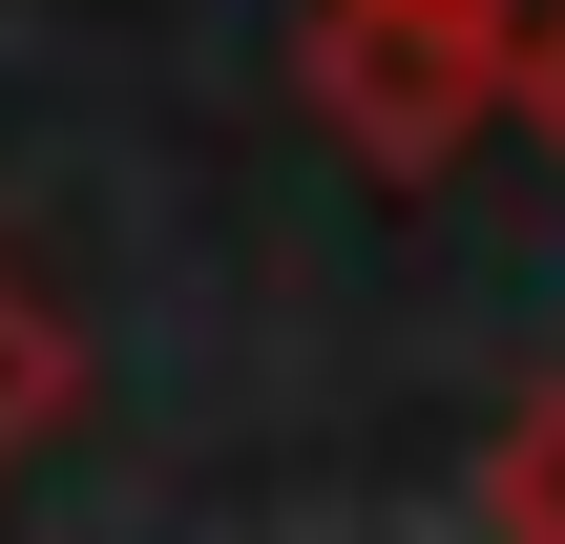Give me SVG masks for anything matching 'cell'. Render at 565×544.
Instances as JSON below:
<instances>
[{
	"label": "cell",
	"instance_id": "obj_1",
	"mask_svg": "<svg viewBox=\"0 0 565 544\" xmlns=\"http://www.w3.org/2000/svg\"><path fill=\"white\" fill-rule=\"evenodd\" d=\"M482 105H524V21H482V0H315V126L356 168H440Z\"/></svg>",
	"mask_w": 565,
	"mask_h": 544
},
{
	"label": "cell",
	"instance_id": "obj_2",
	"mask_svg": "<svg viewBox=\"0 0 565 544\" xmlns=\"http://www.w3.org/2000/svg\"><path fill=\"white\" fill-rule=\"evenodd\" d=\"M63 398H84V335H63V314H42V294L0 273V482H21V461L63 440Z\"/></svg>",
	"mask_w": 565,
	"mask_h": 544
},
{
	"label": "cell",
	"instance_id": "obj_3",
	"mask_svg": "<svg viewBox=\"0 0 565 544\" xmlns=\"http://www.w3.org/2000/svg\"><path fill=\"white\" fill-rule=\"evenodd\" d=\"M482 524H524V544H565V377L503 419V461H482Z\"/></svg>",
	"mask_w": 565,
	"mask_h": 544
},
{
	"label": "cell",
	"instance_id": "obj_4",
	"mask_svg": "<svg viewBox=\"0 0 565 544\" xmlns=\"http://www.w3.org/2000/svg\"><path fill=\"white\" fill-rule=\"evenodd\" d=\"M524 105H545V147H565V0L524 21Z\"/></svg>",
	"mask_w": 565,
	"mask_h": 544
},
{
	"label": "cell",
	"instance_id": "obj_5",
	"mask_svg": "<svg viewBox=\"0 0 565 544\" xmlns=\"http://www.w3.org/2000/svg\"><path fill=\"white\" fill-rule=\"evenodd\" d=\"M482 21H545V0H482Z\"/></svg>",
	"mask_w": 565,
	"mask_h": 544
}]
</instances>
